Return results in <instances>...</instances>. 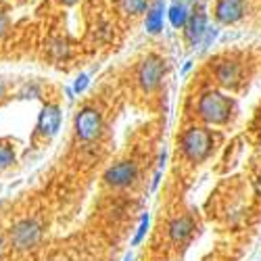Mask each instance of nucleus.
<instances>
[{"mask_svg": "<svg viewBox=\"0 0 261 261\" xmlns=\"http://www.w3.org/2000/svg\"><path fill=\"white\" fill-rule=\"evenodd\" d=\"M9 28H11V19H9V15H7L5 11H0V38H3V36L9 32Z\"/></svg>", "mask_w": 261, "mask_h": 261, "instance_id": "aec40b11", "label": "nucleus"}, {"mask_svg": "<svg viewBox=\"0 0 261 261\" xmlns=\"http://www.w3.org/2000/svg\"><path fill=\"white\" fill-rule=\"evenodd\" d=\"M42 241V226L34 217H25V220H19L11 230H9V243L15 251L25 253L38 247V243Z\"/></svg>", "mask_w": 261, "mask_h": 261, "instance_id": "7ed1b4c3", "label": "nucleus"}, {"mask_svg": "<svg viewBox=\"0 0 261 261\" xmlns=\"http://www.w3.org/2000/svg\"><path fill=\"white\" fill-rule=\"evenodd\" d=\"M73 129L80 140L84 142H92L102 134V115L92 107H84L82 111H77Z\"/></svg>", "mask_w": 261, "mask_h": 261, "instance_id": "20e7f679", "label": "nucleus"}, {"mask_svg": "<svg viewBox=\"0 0 261 261\" xmlns=\"http://www.w3.org/2000/svg\"><path fill=\"white\" fill-rule=\"evenodd\" d=\"M7 88H9V86H7V82H5L3 77H0V100H3V98L7 96Z\"/></svg>", "mask_w": 261, "mask_h": 261, "instance_id": "412c9836", "label": "nucleus"}, {"mask_svg": "<svg viewBox=\"0 0 261 261\" xmlns=\"http://www.w3.org/2000/svg\"><path fill=\"white\" fill-rule=\"evenodd\" d=\"M197 111H199V117L205 121V123H211V125H222L230 119V113H232V100L220 92V90H207L201 98H199V105H197Z\"/></svg>", "mask_w": 261, "mask_h": 261, "instance_id": "f257e3e1", "label": "nucleus"}, {"mask_svg": "<svg viewBox=\"0 0 261 261\" xmlns=\"http://www.w3.org/2000/svg\"><path fill=\"white\" fill-rule=\"evenodd\" d=\"M136 178H138V165L134 161L115 163L113 167H109L105 171V182L115 188H125L129 184H134Z\"/></svg>", "mask_w": 261, "mask_h": 261, "instance_id": "423d86ee", "label": "nucleus"}, {"mask_svg": "<svg viewBox=\"0 0 261 261\" xmlns=\"http://www.w3.org/2000/svg\"><path fill=\"white\" fill-rule=\"evenodd\" d=\"M188 15H190V9L184 5V3H176L171 5L169 11H167V17H169V23L176 28V30H182L188 21Z\"/></svg>", "mask_w": 261, "mask_h": 261, "instance_id": "ddd939ff", "label": "nucleus"}, {"mask_svg": "<svg viewBox=\"0 0 261 261\" xmlns=\"http://www.w3.org/2000/svg\"><path fill=\"white\" fill-rule=\"evenodd\" d=\"M88 84H90V80H88V75H86V73L77 75L75 82H73V92H75V94H82L86 88H88Z\"/></svg>", "mask_w": 261, "mask_h": 261, "instance_id": "f3484780", "label": "nucleus"}, {"mask_svg": "<svg viewBox=\"0 0 261 261\" xmlns=\"http://www.w3.org/2000/svg\"><path fill=\"white\" fill-rule=\"evenodd\" d=\"M50 50L55 53V57H57V59H63V57H67V55H69V48L65 46L63 42H55V44L50 46Z\"/></svg>", "mask_w": 261, "mask_h": 261, "instance_id": "a211bd4d", "label": "nucleus"}, {"mask_svg": "<svg viewBox=\"0 0 261 261\" xmlns=\"http://www.w3.org/2000/svg\"><path fill=\"white\" fill-rule=\"evenodd\" d=\"M146 230H148V215L142 217V224H140V228H138V234L134 236V243H132V245H138V243L142 241L144 234H146Z\"/></svg>", "mask_w": 261, "mask_h": 261, "instance_id": "6ab92c4d", "label": "nucleus"}, {"mask_svg": "<svg viewBox=\"0 0 261 261\" xmlns=\"http://www.w3.org/2000/svg\"><path fill=\"white\" fill-rule=\"evenodd\" d=\"M207 32V13L203 7L194 9L190 15H188V21L184 25V34H186V40L190 46H197L201 44V40Z\"/></svg>", "mask_w": 261, "mask_h": 261, "instance_id": "1a4fd4ad", "label": "nucleus"}, {"mask_svg": "<svg viewBox=\"0 0 261 261\" xmlns=\"http://www.w3.org/2000/svg\"><path fill=\"white\" fill-rule=\"evenodd\" d=\"M163 17H165V3L155 0L146 9V32L148 34H161L163 30Z\"/></svg>", "mask_w": 261, "mask_h": 261, "instance_id": "9b49d317", "label": "nucleus"}, {"mask_svg": "<svg viewBox=\"0 0 261 261\" xmlns=\"http://www.w3.org/2000/svg\"><path fill=\"white\" fill-rule=\"evenodd\" d=\"M215 77L224 88H236L243 80V69H241V65L234 61H224L215 67Z\"/></svg>", "mask_w": 261, "mask_h": 261, "instance_id": "9d476101", "label": "nucleus"}, {"mask_svg": "<svg viewBox=\"0 0 261 261\" xmlns=\"http://www.w3.org/2000/svg\"><path fill=\"white\" fill-rule=\"evenodd\" d=\"M165 75V61L157 55L146 57L138 67V82L144 90H155Z\"/></svg>", "mask_w": 261, "mask_h": 261, "instance_id": "39448f33", "label": "nucleus"}, {"mask_svg": "<svg viewBox=\"0 0 261 261\" xmlns=\"http://www.w3.org/2000/svg\"><path fill=\"white\" fill-rule=\"evenodd\" d=\"M125 261H132V255H127V257H125Z\"/></svg>", "mask_w": 261, "mask_h": 261, "instance_id": "b1692460", "label": "nucleus"}, {"mask_svg": "<svg viewBox=\"0 0 261 261\" xmlns=\"http://www.w3.org/2000/svg\"><path fill=\"white\" fill-rule=\"evenodd\" d=\"M40 96H42V88L34 82H25L19 90V98H40Z\"/></svg>", "mask_w": 261, "mask_h": 261, "instance_id": "dca6fc26", "label": "nucleus"}, {"mask_svg": "<svg viewBox=\"0 0 261 261\" xmlns=\"http://www.w3.org/2000/svg\"><path fill=\"white\" fill-rule=\"evenodd\" d=\"M63 5H67V7H71V5H75V3H80V0H61Z\"/></svg>", "mask_w": 261, "mask_h": 261, "instance_id": "4be33fe9", "label": "nucleus"}, {"mask_svg": "<svg viewBox=\"0 0 261 261\" xmlns=\"http://www.w3.org/2000/svg\"><path fill=\"white\" fill-rule=\"evenodd\" d=\"M121 7L129 15H142L148 9V0H121Z\"/></svg>", "mask_w": 261, "mask_h": 261, "instance_id": "2eb2a0df", "label": "nucleus"}, {"mask_svg": "<svg viewBox=\"0 0 261 261\" xmlns=\"http://www.w3.org/2000/svg\"><path fill=\"white\" fill-rule=\"evenodd\" d=\"M192 230H194V224H192L190 217H176V220L169 224V236H171L173 243L186 241V238L192 234Z\"/></svg>", "mask_w": 261, "mask_h": 261, "instance_id": "f8f14e48", "label": "nucleus"}, {"mask_svg": "<svg viewBox=\"0 0 261 261\" xmlns=\"http://www.w3.org/2000/svg\"><path fill=\"white\" fill-rule=\"evenodd\" d=\"M180 144H182V153L186 155V159H190L194 163H201L211 153L213 136H211V132L207 127L192 125V127H188L186 132L182 134Z\"/></svg>", "mask_w": 261, "mask_h": 261, "instance_id": "f03ea898", "label": "nucleus"}, {"mask_svg": "<svg viewBox=\"0 0 261 261\" xmlns=\"http://www.w3.org/2000/svg\"><path fill=\"white\" fill-rule=\"evenodd\" d=\"M61 125V109L57 105H44L42 113L38 117V123H36V134L34 136H42V138H53L57 134V129Z\"/></svg>", "mask_w": 261, "mask_h": 261, "instance_id": "6e6552de", "label": "nucleus"}, {"mask_svg": "<svg viewBox=\"0 0 261 261\" xmlns=\"http://www.w3.org/2000/svg\"><path fill=\"white\" fill-rule=\"evenodd\" d=\"M3 249H5V236H3V232H0V253H3Z\"/></svg>", "mask_w": 261, "mask_h": 261, "instance_id": "5701e85b", "label": "nucleus"}, {"mask_svg": "<svg viewBox=\"0 0 261 261\" xmlns=\"http://www.w3.org/2000/svg\"><path fill=\"white\" fill-rule=\"evenodd\" d=\"M15 163H17V157H15L13 146L7 140H0V171L13 167Z\"/></svg>", "mask_w": 261, "mask_h": 261, "instance_id": "4468645a", "label": "nucleus"}, {"mask_svg": "<svg viewBox=\"0 0 261 261\" xmlns=\"http://www.w3.org/2000/svg\"><path fill=\"white\" fill-rule=\"evenodd\" d=\"M213 15L217 23L232 25L245 17V0H215Z\"/></svg>", "mask_w": 261, "mask_h": 261, "instance_id": "0eeeda50", "label": "nucleus"}]
</instances>
